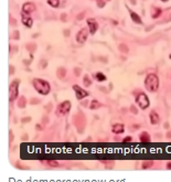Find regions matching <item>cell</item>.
<instances>
[{"instance_id": "obj_1", "label": "cell", "mask_w": 171, "mask_h": 182, "mask_svg": "<svg viewBox=\"0 0 171 182\" xmlns=\"http://www.w3.org/2000/svg\"><path fill=\"white\" fill-rule=\"evenodd\" d=\"M32 85L34 89L41 95H48L51 91V85L49 82L44 81L42 78H34L32 81Z\"/></svg>"}, {"instance_id": "obj_2", "label": "cell", "mask_w": 171, "mask_h": 182, "mask_svg": "<svg viewBox=\"0 0 171 182\" xmlns=\"http://www.w3.org/2000/svg\"><path fill=\"white\" fill-rule=\"evenodd\" d=\"M145 87L147 91L154 93L159 88V78L156 74H148L145 80Z\"/></svg>"}, {"instance_id": "obj_3", "label": "cell", "mask_w": 171, "mask_h": 182, "mask_svg": "<svg viewBox=\"0 0 171 182\" xmlns=\"http://www.w3.org/2000/svg\"><path fill=\"white\" fill-rule=\"evenodd\" d=\"M19 80H13L9 85V99L10 102H15L19 96Z\"/></svg>"}, {"instance_id": "obj_4", "label": "cell", "mask_w": 171, "mask_h": 182, "mask_svg": "<svg viewBox=\"0 0 171 182\" xmlns=\"http://www.w3.org/2000/svg\"><path fill=\"white\" fill-rule=\"evenodd\" d=\"M71 102L70 100H64V102H62L61 104H59L57 106V108H56V115L59 116H64V115H67L69 113H70V110H71Z\"/></svg>"}, {"instance_id": "obj_5", "label": "cell", "mask_w": 171, "mask_h": 182, "mask_svg": "<svg viewBox=\"0 0 171 182\" xmlns=\"http://www.w3.org/2000/svg\"><path fill=\"white\" fill-rule=\"evenodd\" d=\"M136 103L137 105L141 108V109H146L148 108V106L150 105V100H149L148 96L145 93H140L137 95L136 97Z\"/></svg>"}, {"instance_id": "obj_6", "label": "cell", "mask_w": 171, "mask_h": 182, "mask_svg": "<svg viewBox=\"0 0 171 182\" xmlns=\"http://www.w3.org/2000/svg\"><path fill=\"white\" fill-rule=\"evenodd\" d=\"M88 33H89V30H88V28H83L81 29L76 34V41L77 43L80 44H84L86 42V40H87V37H88Z\"/></svg>"}, {"instance_id": "obj_7", "label": "cell", "mask_w": 171, "mask_h": 182, "mask_svg": "<svg viewBox=\"0 0 171 182\" xmlns=\"http://www.w3.org/2000/svg\"><path fill=\"white\" fill-rule=\"evenodd\" d=\"M73 89H74V92H75V96H76V98L78 100H81V99L85 98V97H87L88 96V92L87 91H85L84 88L80 87L78 85H73Z\"/></svg>"}, {"instance_id": "obj_8", "label": "cell", "mask_w": 171, "mask_h": 182, "mask_svg": "<svg viewBox=\"0 0 171 182\" xmlns=\"http://www.w3.org/2000/svg\"><path fill=\"white\" fill-rule=\"evenodd\" d=\"M21 21L27 28H32L33 19L30 17L29 13H26V12H23V11H22L21 12Z\"/></svg>"}, {"instance_id": "obj_9", "label": "cell", "mask_w": 171, "mask_h": 182, "mask_svg": "<svg viewBox=\"0 0 171 182\" xmlns=\"http://www.w3.org/2000/svg\"><path fill=\"white\" fill-rule=\"evenodd\" d=\"M87 24H88V30H89V33L91 34H95L96 31L98 30V23L97 21L91 18V19H87Z\"/></svg>"}, {"instance_id": "obj_10", "label": "cell", "mask_w": 171, "mask_h": 182, "mask_svg": "<svg viewBox=\"0 0 171 182\" xmlns=\"http://www.w3.org/2000/svg\"><path fill=\"white\" fill-rule=\"evenodd\" d=\"M35 9H37V6L34 5L33 2H26L24 5L22 6V11L26 12V13H29V15L34 12Z\"/></svg>"}, {"instance_id": "obj_11", "label": "cell", "mask_w": 171, "mask_h": 182, "mask_svg": "<svg viewBox=\"0 0 171 182\" xmlns=\"http://www.w3.org/2000/svg\"><path fill=\"white\" fill-rule=\"evenodd\" d=\"M113 132L114 134H117V135H119V134H123V132L125 131V126L123 125V124H115L114 126H113Z\"/></svg>"}, {"instance_id": "obj_12", "label": "cell", "mask_w": 171, "mask_h": 182, "mask_svg": "<svg viewBox=\"0 0 171 182\" xmlns=\"http://www.w3.org/2000/svg\"><path fill=\"white\" fill-rule=\"evenodd\" d=\"M150 121H151V124H152V125H157V124H159L160 117H159V115L156 113V110H152V111L150 113Z\"/></svg>"}, {"instance_id": "obj_13", "label": "cell", "mask_w": 171, "mask_h": 182, "mask_svg": "<svg viewBox=\"0 0 171 182\" xmlns=\"http://www.w3.org/2000/svg\"><path fill=\"white\" fill-rule=\"evenodd\" d=\"M129 12H130V17H132V20L135 23H137V24H143V20H141V18L138 16L136 12H134V11H130L129 10Z\"/></svg>"}, {"instance_id": "obj_14", "label": "cell", "mask_w": 171, "mask_h": 182, "mask_svg": "<svg viewBox=\"0 0 171 182\" xmlns=\"http://www.w3.org/2000/svg\"><path fill=\"white\" fill-rule=\"evenodd\" d=\"M139 139H140V141L143 143H150V136H149V134L147 131H143L140 134V136H139Z\"/></svg>"}, {"instance_id": "obj_15", "label": "cell", "mask_w": 171, "mask_h": 182, "mask_svg": "<svg viewBox=\"0 0 171 182\" xmlns=\"http://www.w3.org/2000/svg\"><path fill=\"white\" fill-rule=\"evenodd\" d=\"M99 107H100V103L97 102L96 99L92 100L91 104H89V108H91V109H97V108H99Z\"/></svg>"}, {"instance_id": "obj_16", "label": "cell", "mask_w": 171, "mask_h": 182, "mask_svg": "<svg viewBox=\"0 0 171 182\" xmlns=\"http://www.w3.org/2000/svg\"><path fill=\"white\" fill-rule=\"evenodd\" d=\"M83 82H84V86H85V87H88V86H91V85H92V80H91V77L88 76L87 74L84 76Z\"/></svg>"}, {"instance_id": "obj_17", "label": "cell", "mask_w": 171, "mask_h": 182, "mask_svg": "<svg viewBox=\"0 0 171 182\" xmlns=\"http://www.w3.org/2000/svg\"><path fill=\"white\" fill-rule=\"evenodd\" d=\"M95 77H96V80H97L98 82H104V81H106V76H105L103 73H100V72L96 73V74H95Z\"/></svg>"}, {"instance_id": "obj_18", "label": "cell", "mask_w": 171, "mask_h": 182, "mask_svg": "<svg viewBox=\"0 0 171 182\" xmlns=\"http://www.w3.org/2000/svg\"><path fill=\"white\" fill-rule=\"evenodd\" d=\"M48 3L53 8H57L60 6V0H46Z\"/></svg>"}, {"instance_id": "obj_19", "label": "cell", "mask_w": 171, "mask_h": 182, "mask_svg": "<svg viewBox=\"0 0 171 182\" xmlns=\"http://www.w3.org/2000/svg\"><path fill=\"white\" fill-rule=\"evenodd\" d=\"M154 12L152 13V18H154V19H157V18L161 15V9H160V8H154Z\"/></svg>"}, {"instance_id": "obj_20", "label": "cell", "mask_w": 171, "mask_h": 182, "mask_svg": "<svg viewBox=\"0 0 171 182\" xmlns=\"http://www.w3.org/2000/svg\"><path fill=\"white\" fill-rule=\"evenodd\" d=\"M152 163H154V161H145L143 163V169H148L152 165Z\"/></svg>"}, {"instance_id": "obj_21", "label": "cell", "mask_w": 171, "mask_h": 182, "mask_svg": "<svg viewBox=\"0 0 171 182\" xmlns=\"http://www.w3.org/2000/svg\"><path fill=\"white\" fill-rule=\"evenodd\" d=\"M48 163H49V165H52V167H57L59 165V162L56 160H48Z\"/></svg>"}, {"instance_id": "obj_22", "label": "cell", "mask_w": 171, "mask_h": 182, "mask_svg": "<svg viewBox=\"0 0 171 182\" xmlns=\"http://www.w3.org/2000/svg\"><path fill=\"white\" fill-rule=\"evenodd\" d=\"M19 106H20L21 108H23V107L26 106V105H24V98H23V97L20 99V102H19Z\"/></svg>"}, {"instance_id": "obj_23", "label": "cell", "mask_w": 171, "mask_h": 182, "mask_svg": "<svg viewBox=\"0 0 171 182\" xmlns=\"http://www.w3.org/2000/svg\"><path fill=\"white\" fill-rule=\"evenodd\" d=\"M130 141H132V137H126V138H124V140H123V143H130Z\"/></svg>"}, {"instance_id": "obj_24", "label": "cell", "mask_w": 171, "mask_h": 182, "mask_svg": "<svg viewBox=\"0 0 171 182\" xmlns=\"http://www.w3.org/2000/svg\"><path fill=\"white\" fill-rule=\"evenodd\" d=\"M97 3H98L99 7H104V2H103V0H97Z\"/></svg>"}, {"instance_id": "obj_25", "label": "cell", "mask_w": 171, "mask_h": 182, "mask_svg": "<svg viewBox=\"0 0 171 182\" xmlns=\"http://www.w3.org/2000/svg\"><path fill=\"white\" fill-rule=\"evenodd\" d=\"M167 168H168L169 170H171V162H168V163H167Z\"/></svg>"}, {"instance_id": "obj_26", "label": "cell", "mask_w": 171, "mask_h": 182, "mask_svg": "<svg viewBox=\"0 0 171 182\" xmlns=\"http://www.w3.org/2000/svg\"><path fill=\"white\" fill-rule=\"evenodd\" d=\"M75 73H76V75H78V74H81V70H78V69H75Z\"/></svg>"}, {"instance_id": "obj_27", "label": "cell", "mask_w": 171, "mask_h": 182, "mask_svg": "<svg viewBox=\"0 0 171 182\" xmlns=\"http://www.w3.org/2000/svg\"><path fill=\"white\" fill-rule=\"evenodd\" d=\"M161 1H163V2H165V1H168V0H161Z\"/></svg>"}, {"instance_id": "obj_28", "label": "cell", "mask_w": 171, "mask_h": 182, "mask_svg": "<svg viewBox=\"0 0 171 182\" xmlns=\"http://www.w3.org/2000/svg\"><path fill=\"white\" fill-rule=\"evenodd\" d=\"M170 59H171V54H170Z\"/></svg>"}]
</instances>
